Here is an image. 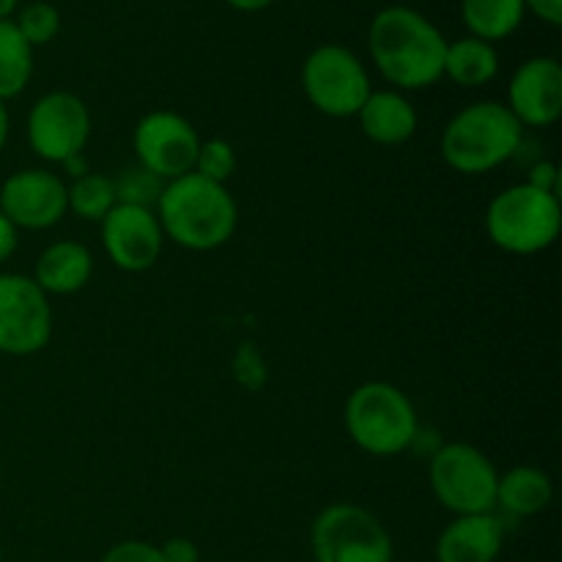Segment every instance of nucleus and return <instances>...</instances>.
<instances>
[{
    "label": "nucleus",
    "mask_w": 562,
    "mask_h": 562,
    "mask_svg": "<svg viewBox=\"0 0 562 562\" xmlns=\"http://www.w3.org/2000/svg\"><path fill=\"white\" fill-rule=\"evenodd\" d=\"M560 198L552 192L514 184L497 192L486 209V234L510 256H536L560 236Z\"/></svg>",
    "instance_id": "5"
},
{
    "label": "nucleus",
    "mask_w": 562,
    "mask_h": 562,
    "mask_svg": "<svg viewBox=\"0 0 562 562\" xmlns=\"http://www.w3.org/2000/svg\"><path fill=\"white\" fill-rule=\"evenodd\" d=\"M234 170H236V151L228 140H223V137L201 140L192 173L203 176V179L209 181H217V184H225V181L234 176Z\"/></svg>",
    "instance_id": "25"
},
{
    "label": "nucleus",
    "mask_w": 562,
    "mask_h": 562,
    "mask_svg": "<svg viewBox=\"0 0 562 562\" xmlns=\"http://www.w3.org/2000/svg\"><path fill=\"white\" fill-rule=\"evenodd\" d=\"M9 130H11L9 108H5V102H0V151H3L5 140H9Z\"/></svg>",
    "instance_id": "34"
},
{
    "label": "nucleus",
    "mask_w": 562,
    "mask_h": 562,
    "mask_svg": "<svg viewBox=\"0 0 562 562\" xmlns=\"http://www.w3.org/2000/svg\"><path fill=\"white\" fill-rule=\"evenodd\" d=\"M316 562H393L387 527L355 503L327 505L311 527Z\"/></svg>",
    "instance_id": "7"
},
{
    "label": "nucleus",
    "mask_w": 562,
    "mask_h": 562,
    "mask_svg": "<svg viewBox=\"0 0 562 562\" xmlns=\"http://www.w3.org/2000/svg\"><path fill=\"white\" fill-rule=\"evenodd\" d=\"M499 71V55L494 44L483 42V38L464 36L459 42L448 44L445 53V77L461 88H481L497 77Z\"/></svg>",
    "instance_id": "19"
},
{
    "label": "nucleus",
    "mask_w": 562,
    "mask_h": 562,
    "mask_svg": "<svg viewBox=\"0 0 562 562\" xmlns=\"http://www.w3.org/2000/svg\"><path fill=\"white\" fill-rule=\"evenodd\" d=\"M53 338V307L27 274H0V355L31 357Z\"/></svg>",
    "instance_id": "9"
},
{
    "label": "nucleus",
    "mask_w": 562,
    "mask_h": 562,
    "mask_svg": "<svg viewBox=\"0 0 562 562\" xmlns=\"http://www.w3.org/2000/svg\"><path fill=\"white\" fill-rule=\"evenodd\" d=\"M307 102L329 119H351L371 97V77L362 60L344 44H322L302 64Z\"/></svg>",
    "instance_id": "8"
},
{
    "label": "nucleus",
    "mask_w": 562,
    "mask_h": 562,
    "mask_svg": "<svg viewBox=\"0 0 562 562\" xmlns=\"http://www.w3.org/2000/svg\"><path fill=\"white\" fill-rule=\"evenodd\" d=\"M525 11H532L547 25L558 27L562 22V0H525Z\"/></svg>",
    "instance_id": "30"
},
{
    "label": "nucleus",
    "mask_w": 562,
    "mask_h": 562,
    "mask_svg": "<svg viewBox=\"0 0 562 562\" xmlns=\"http://www.w3.org/2000/svg\"><path fill=\"white\" fill-rule=\"evenodd\" d=\"M554 497L552 477L538 467H514L497 481V505L510 516H536Z\"/></svg>",
    "instance_id": "18"
},
{
    "label": "nucleus",
    "mask_w": 562,
    "mask_h": 562,
    "mask_svg": "<svg viewBox=\"0 0 562 562\" xmlns=\"http://www.w3.org/2000/svg\"><path fill=\"white\" fill-rule=\"evenodd\" d=\"M344 423L351 442L379 459L409 450L420 431L409 395L387 382H366L351 390L346 398Z\"/></svg>",
    "instance_id": "4"
},
{
    "label": "nucleus",
    "mask_w": 562,
    "mask_h": 562,
    "mask_svg": "<svg viewBox=\"0 0 562 562\" xmlns=\"http://www.w3.org/2000/svg\"><path fill=\"white\" fill-rule=\"evenodd\" d=\"M115 187V201L126 203V206H143V209H157L159 195L165 190V181L146 170L143 165H132V168L121 170L113 179Z\"/></svg>",
    "instance_id": "23"
},
{
    "label": "nucleus",
    "mask_w": 562,
    "mask_h": 562,
    "mask_svg": "<svg viewBox=\"0 0 562 562\" xmlns=\"http://www.w3.org/2000/svg\"><path fill=\"white\" fill-rule=\"evenodd\" d=\"M159 554H162L165 562H201V552H198L195 543L190 538H168V541L159 547Z\"/></svg>",
    "instance_id": "28"
},
{
    "label": "nucleus",
    "mask_w": 562,
    "mask_h": 562,
    "mask_svg": "<svg viewBox=\"0 0 562 562\" xmlns=\"http://www.w3.org/2000/svg\"><path fill=\"white\" fill-rule=\"evenodd\" d=\"M521 126H552L562 113V66L558 58L536 55L514 71L508 82V104Z\"/></svg>",
    "instance_id": "14"
},
{
    "label": "nucleus",
    "mask_w": 562,
    "mask_h": 562,
    "mask_svg": "<svg viewBox=\"0 0 562 562\" xmlns=\"http://www.w3.org/2000/svg\"><path fill=\"white\" fill-rule=\"evenodd\" d=\"M0 562H3V547H0Z\"/></svg>",
    "instance_id": "36"
},
{
    "label": "nucleus",
    "mask_w": 562,
    "mask_h": 562,
    "mask_svg": "<svg viewBox=\"0 0 562 562\" xmlns=\"http://www.w3.org/2000/svg\"><path fill=\"white\" fill-rule=\"evenodd\" d=\"M0 212L14 223L16 231L53 228L69 212L64 179L44 168L16 170L0 184Z\"/></svg>",
    "instance_id": "12"
},
{
    "label": "nucleus",
    "mask_w": 562,
    "mask_h": 562,
    "mask_svg": "<svg viewBox=\"0 0 562 562\" xmlns=\"http://www.w3.org/2000/svg\"><path fill=\"white\" fill-rule=\"evenodd\" d=\"M102 245L113 267L132 274L146 272L159 261L165 245L157 212L115 203L113 212L102 220Z\"/></svg>",
    "instance_id": "13"
},
{
    "label": "nucleus",
    "mask_w": 562,
    "mask_h": 562,
    "mask_svg": "<svg viewBox=\"0 0 562 562\" xmlns=\"http://www.w3.org/2000/svg\"><path fill=\"white\" fill-rule=\"evenodd\" d=\"M527 184L536 187V190H543V192H552V195H558V187H560L558 165L549 162V159H541V162H536V165H532L530 176H527Z\"/></svg>",
    "instance_id": "29"
},
{
    "label": "nucleus",
    "mask_w": 562,
    "mask_h": 562,
    "mask_svg": "<svg viewBox=\"0 0 562 562\" xmlns=\"http://www.w3.org/2000/svg\"><path fill=\"white\" fill-rule=\"evenodd\" d=\"M14 25L31 47H44V44H49L58 36L60 14L53 3L36 0V3H27L25 9H20Z\"/></svg>",
    "instance_id": "24"
},
{
    "label": "nucleus",
    "mask_w": 562,
    "mask_h": 562,
    "mask_svg": "<svg viewBox=\"0 0 562 562\" xmlns=\"http://www.w3.org/2000/svg\"><path fill=\"white\" fill-rule=\"evenodd\" d=\"M234 379L239 387H245L247 393H261L263 384H267L269 373H267V362H263V355L258 351L256 344L245 340L239 344V349L234 351Z\"/></svg>",
    "instance_id": "26"
},
{
    "label": "nucleus",
    "mask_w": 562,
    "mask_h": 562,
    "mask_svg": "<svg viewBox=\"0 0 562 562\" xmlns=\"http://www.w3.org/2000/svg\"><path fill=\"white\" fill-rule=\"evenodd\" d=\"M154 212L165 239L192 252H209L228 245L239 223V209L228 187L198 173L168 181Z\"/></svg>",
    "instance_id": "2"
},
{
    "label": "nucleus",
    "mask_w": 562,
    "mask_h": 562,
    "mask_svg": "<svg viewBox=\"0 0 562 562\" xmlns=\"http://www.w3.org/2000/svg\"><path fill=\"white\" fill-rule=\"evenodd\" d=\"M25 135L36 157L60 165L75 154H82L91 137L88 104L69 91L44 93L27 113Z\"/></svg>",
    "instance_id": "10"
},
{
    "label": "nucleus",
    "mask_w": 562,
    "mask_h": 562,
    "mask_svg": "<svg viewBox=\"0 0 562 562\" xmlns=\"http://www.w3.org/2000/svg\"><path fill=\"white\" fill-rule=\"evenodd\" d=\"M231 9L236 11H263L274 3V0H225Z\"/></svg>",
    "instance_id": "33"
},
{
    "label": "nucleus",
    "mask_w": 562,
    "mask_h": 562,
    "mask_svg": "<svg viewBox=\"0 0 562 562\" xmlns=\"http://www.w3.org/2000/svg\"><path fill=\"white\" fill-rule=\"evenodd\" d=\"M448 44L442 31L409 5H387L368 27V53L398 91H423L442 80Z\"/></svg>",
    "instance_id": "1"
},
{
    "label": "nucleus",
    "mask_w": 562,
    "mask_h": 562,
    "mask_svg": "<svg viewBox=\"0 0 562 562\" xmlns=\"http://www.w3.org/2000/svg\"><path fill=\"white\" fill-rule=\"evenodd\" d=\"M525 14V0H461V20L470 36L488 44L514 36Z\"/></svg>",
    "instance_id": "20"
},
{
    "label": "nucleus",
    "mask_w": 562,
    "mask_h": 562,
    "mask_svg": "<svg viewBox=\"0 0 562 562\" xmlns=\"http://www.w3.org/2000/svg\"><path fill=\"white\" fill-rule=\"evenodd\" d=\"M132 148H135L137 165L151 170L168 184V181L192 173L198 148H201V135L184 115L173 113V110H151L137 121Z\"/></svg>",
    "instance_id": "11"
},
{
    "label": "nucleus",
    "mask_w": 562,
    "mask_h": 562,
    "mask_svg": "<svg viewBox=\"0 0 562 562\" xmlns=\"http://www.w3.org/2000/svg\"><path fill=\"white\" fill-rule=\"evenodd\" d=\"M64 170L66 173L71 176V181L75 179H80V176H86V173H91V170H88V162H86V157H82V154H75V157H69V159H64Z\"/></svg>",
    "instance_id": "32"
},
{
    "label": "nucleus",
    "mask_w": 562,
    "mask_h": 562,
    "mask_svg": "<svg viewBox=\"0 0 562 562\" xmlns=\"http://www.w3.org/2000/svg\"><path fill=\"white\" fill-rule=\"evenodd\" d=\"M33 77V47L14 20H0V102L20 97Z\"/></svg>",
    "instance_id": "21"
},
{
    "label": "nucleus",
    "mask_w": 562,
    "mask_h": 562,
    "mask_svg": "<svg viewBox=\"0 0 562 562\" xmlns=\"http://www.w3.org/2000/svg\"><path fill=\"white\" fill-rule=\"evenodd\" d=\"M16 245H20V231H16L14 223L0 212V263H5L14 256Z\"/></svg>",
    "instance_id": "31"
},
{
    "label": "nucleus",
    "mask_w": 562,
    "mask_h": 562,
    "mask_svg": "<svg viewBox=\"0 0 562 562\" xmlns=\"http://www.w3.org/2000/svg\"><path fill=\"white\" fill-rule=\"evenodd\" d=\"M521 130L503 102H472L445 124L439 151L456 173H492L519 151Z\"/></svg>",
    "instance_id": "3"
},
{
    "label": "nucleus",
    "mask_w": 562,
    "mask_h": 562,
    "mask_svg": "<svg viewBox=\"0 0 562 562\" xmlns=\"http://www.w3.org/2000/svg\"><path fill=\"white\" fill-rule=\"evenodd\" d=\"M16 3H20V0H0V20H11Z\"/></svg>",
    "instance_id": "35"
},
{
    "label": "nucleus",
    "mask_w": 562,
    "mask_h": 562,
    "mask_svg": "<svg viewBox=\"0 0 562 562\" xmlns=\"http://www.w3.org/2000/svg\"><path fill=\"white\" fill-rule=\"evenodd\" d=\"M99 562H165L159 547L146 541H121Z\"/></svg>",
    "instance_id": "27"
},
{
    "label": "nucleus",
    "mask_w": 562,
    "mask_h": 562,
    "mask_svg": "<svg viewBox=\"0 0 562 562\" xmlns=\"http://www.w3.org/2000/svg\"><path fill=\"white\" fill-rule=\"evenodd\" d=\"M499 472L483 450L467 442L439 445L428 464V483L445 510L456 516L494 514Z\"/></svg>",
    "instance_id": "6"
},
{
    "label": "nucleus",
    "mask_w": 562,
    "mask_h": 562,
    "mask_svg": "<svg viewBox=\"0 0 562 562\" xmlns=\"http://www.w3.org/2000/svg\"><path fill=\"white\" fill-rule=\"evenodd\" d=\"M93 274V256L86 245L75 239H58L38 256L33 280L44 294L69 296L86 289Z\"/></svg>",
    "instance_id": "16"
},
{
    "label": "nucleus",
    "mask_w": 562,
    "mask_h": 562,
    "mask_svg": "<svg viewBox=\"0 0 562 562\" xmlns=\"http://www.w3.org/2000/svg\"><path fill=\"white\" fill-rule=\"evenodd\" d=\"M66 201H69V212H75L80 220H88V223H102L119 203L113 179L102 173H86L71 181L66 187Z\"/></svg>",
    "instance_id": "22"
},
{
    "label": "nucleus",
    "mask_w": 562,
    "mask_h": 562,
    "mask_svg": "<svg viewBox=\"0 0 562 562\" xmlns=\"http://www.w3.org/2000/svg\"><path fill=\"white\" fill-rule=\"evenodd\" d=\"M505 532L494 514L456 516L437 538L439 562H494L503 552Z\"/></svg>",
    "instance_id": "15"
},
{
    "label": "nucleus",
    "mask_w": 562,
    "mask_h": 562,
    "mask_svg": "<svg viewBox=\"0 0 562 562\" xmlns=\"http://www.w3.org/2000/svg\"><path fill=\"white\" fill-rule=\"evenodd\" d=\"M362 135L376 146H401L417 132V110L401 91H371L357 113Z\"/></svg>",
    "instance_id": "17"
}]
</instances>
